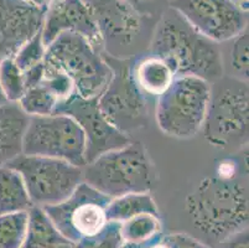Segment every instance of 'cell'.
<instances>
[{
	"label": "cell",
	"mask_w": 249,
	"mask_h": 248,
	"mask_svg": "<svg viewBox=\"0 0 249 248\" xmlns=\"http://www.w3.org/2000/svg\"><path fill=\"white\" fill-rule=\"evenodd\" d=\"M148 54L166 61L176 77L195 76L213 83L225 72L216 42L195 31L171 8L156 24L149 41Z\"/></svg>",
	"instance_id": "obj_1"
},
{
	"label": "cell",
	"mask_w": 249,
	"mask_h": 248,
	"mask_svg": "<svg viewBox=\"0 0 249 248\" xmlns=\"http://www.w3.org/2000/svg\"><path fill=\"white\" fill-rule=\"evenodd\" d=\"M186 211L195 229L216 243L248 229L247 177H206L186 197Z\"/></svg>",
	"instance_id": "obj_2"
},
{
	"label": "cell",
	"mask_w": 249,
	"mask_h": 248,
	"mask_svg": "<svg viewBox=\"0 0 249 248\" xmlns=\"http://www.w3.org/2000/svg\"><path fill=\"white\" fill-rule=\"evenodd\" d=\"M155 179V168L145 147L133 140L82 167V180L110 199L149 192Z\"/></svg>",
	"instance_id": "obj_3"
},
{
	"label": "cell",
	"mask_w": 249,
	"mask_h": 248,
	"mask_svg": "<svg viewBox=\"0 0 249 248\" xmlns=\"http://www.w3.org/2000/svg\"><path fill=\"white\" fill-rule=\"evenodd\" d=\"M46 71L66 75L82 98H98L112 78V70L103 54L78 34L62 33L46 47Z\"/></svg>",
	"instance_id": "obj_4"
},
{
	"label": "cell",
	"mask_w": 249,
	"mask_h": 248,
	"mask_svg": "<svg viewBox=\"0 0 249 248\" xmlns=\"http://www.w3.org/2000/svg\"><path fill=\"white\" fill-rule=\"evenodd\" d=\"M211 83V98L201 131L208 143L223 150H239L248 144V82L235 77Z\"/></svg>",
	"instance_id": "obj_5"
},
{
	"label": "cell",
	"mask_w": 249,
	"mask_h": 248,
	"mask_svg": "<svg viewBox=\"0 0 249 248\" xmlns=\"http://www.w3.org/2000/svg\"><path fill=\"white\" fill-rule=\"evenodd\" d=\"M211 98V83L195 76L176 77L156 98L155 118L162 133L189 139L202 129Z\"/></svg>",
	"instance_id": "obj_6"
},
{
	"label": "cell",
	"mask_w": 249,
	"mask_h": 248,
	"mask_svg": "<svg viewBox=\"0 0 249 248\" xmlns=\"http://www.w3.org/2000/svg\"><path fill=\"white\" fill-rule=\"evenodd\" d=\"M112 70V78L98 97V107L110 124L130 134L149 124V99L138 87L133 76L134 58L121 60L103 54Z\"/></svg>",
	"instance_id": "obj_7"
},
{
	"label": "cell",
	"mask_w": 249,
	"mask_h": 248,
	"mask_svg": "<svg viewBox=\"0 0 249 248\" xmlns=\"http://www.w3.org/2000/svg\"><path fill=\"white\" fill-rule=\"evenodd\" d=\"M21 175L34 206L45 208L66 200L82 183V168L69 161L20 154L6 164Z\"/></svg>",
	"instance_id": "obj_8"
},
{
	"label": "cell",
	"mask_w": 249,
	"mask_h": 248,
	"mask_svg": "<svg viewBox=\"0 0 249 248\" xmlns=\"http://www.w3.org/2000/svg\"><path fill=\"white\" fill-rule=\"evenodd\" d=\"M22 154L60 159L82 168L86 165L85 134L66 114L30 117L22 138Z\"/></svg>",
	"instance_id": "obj_9"
},
{
	"label": "cell",
	"mask_w": 249,
	"mask_h": 248,
	"mask_svg": "<svg viewBox=\"0 0 249 248\" xmlns=\"http://www.w3.org/2000/svg\"><path fill=\"white\" fill-rule=\"evenodd\" d=\"M92 9L103 54L128 60L138 57L145 27L144 17L124 0H86ZM142 56V55H140Z\"/></svg>",
	"instance_id": "obj_10"
},
{
	"label": "cell",
	"mask_w": 249,
	"mask_h": 248,
	"mask_svg": "<svg viewBox=\"0 0 249 248\" xmlns=\"http://www.w3.org/2000/svg\"><path fill=\"white\" fill-rule=\"evenodd\" d=\"M110 200L82 181L66 200L42 209L61 235L74 245L103 229L108 222L106 210Z\"/></svg>",
	"instance_id": "obj_11"
},
{
	"label": "cell",
	"mask_w": 249,
	"mask_h": 248,
	"mask_svg": "<svg viewBox=\"0 0 249 248\" xmlns=\"http://www.w3.org/2000/svg\"><path fill=\"white\" fill-rule=\"evenodd\" d=\"M170 8L216 44L233 40L248 29V13L232 0H171Z\"/></svg>",
	"instance_id": "obj_12"
},
{
	"label": "cell",
	"mask_w": 249,
	"mask_h": 248,
	"mask_svg": "<svg viewBox=\"0 0 249 248\" xmlns=\"http://www.w3.org/2000/svg\"><path fill=\"white\" fill-rule=\"evenodd\" d=\"M98 98H82L74 93L69 99L61 102L55 114H66L73 118L81 127L86 138V164L112 150L121 149L132 142L101 112Z\"/></svg>",
	"instance_id": "obj_13"
},
{
	"label": "cell",
	"mask_w": 249,
	"mask_h": 248,
	"mask_svg": "<svg viewBox=\"0 0 249 248\" xmlns=\"http://www.w3.org/2000/svg\"><path fill=\"white\" fill-rule=\"evenodd\" d=\"M62 33H73L87 38L103 54V44L92 9L86 0H52L45 13L42 42L49 46Z\"/></svg>",
	"instance_id": "obj_14"
},
{
	"label": "cell",
	"mask_w": 249,
	"mask_h": 248,
	"mask_svg": "<svg viewBox=\"0 0 249 248\" xmlns=\"http://www.w3.org/2000/svg\"><path fill=\"white\" fill-rule=\"evenodd\" d=\"M45 13L22 0H0V61L13 57L41 30Z\"/></svg>",
	"instance_id": "obj_15"
},
{
	"label": "cell",
	"mask_w": 249,
	"mask_h": 248,
	"mask_svg": "<svg viewBox=\"0 0 249 248\" xmlns=\"http://www.w3.org/2000/svg\"><path fill=\"white\" fill-rule=\"evenodd\" d=\"M133 76L138 87L149 101H156L176 78L175 72L166 61L150 54L135 57Z\"/></svg>",
	"instance_id": "obj_16"
},
{
	"label": "cell",
	"mask_w": 249,
	"mask_h": 248,
	"mask_svg": "<svg viewBox=\"0 0 249 248\" xmlns=\"http://www.w3.org/2000/svg\"><path fill=\"white\" fill-rule=\"evenodd\" d=\"M29 118L19 103L6 102L0 106V167L22 154V138Z\"/></svg>",
	"instance_id": "obj_17"
},
{
	"label": "cell",
	"mask_w": 249,
	"mask_h": 248,
	"mask_svg": "<svg viewBox=\"0 0 249 248\" xmlns=\"http://www.w3.org/2000/svg\"><path fill=\"white\" fill-rule=\"evenodd\" d=\"M121 248H142L161 241L162 227L158 215L142 213L121 222Z\"/></svg>",
	"instance_id": "obj_18"
},
{
	"label": "cell",
	"mask_w": 249,
	"mask_h": 248,
	"mask_svg": "<svg viewBox=\"0 0 249 248\" xmlns=\"http://www.w3.org/2000/svg\"><path fill=\"white\" fill-rule=\"evenodd\" d=\"M71 243L61 235L42 208L33 206L28 211V227L21 248H47Z\"/></svg>",
	"instance_id": "obj_19"
},
{
	"label": "cell",
	"mask_w": 249,
	"mask_h": 248,
	"mask_svg": "<svg viewBox=\"0 0 249 248\" xmlns=\"http://www.w3.org/2000/svg\"><path fill=\"white\" fill-rule=\"evenodd\" d=\"M33 206L21 175L6 165L0 167V215L29 211Z\"/></svg>",
	"instance_id": "obj_20"
},
{
	"label": "cell",
	"mask_w": 249,
	"mask_h": 248,
	"mask_svg": "<svg viewBox=\"0 0 249 248\" xmlns=\"http://www.w3.org/2000/svg\"><path fill=\"white\" fill-rule=\"evenodd\" d=\"M142 213L159 216L158 206L149 192H135L114 197L106 210L108 222H124Z\"/></svg>",
	"instance_id": "obj_21"
},
{
	"label": "cell",
	"mask_w": 249,
	"mask_h": 248,
	"mask_svg": "<svg viewBox=\"0 0 249 248\" xmlns=\"http://www.w3.org/2000/svg\"><path fill=\"white\" fill-rule=\"evenodd\" d=\"M18 103L29 117L55 114L58 106L57 98L41 83L26 91Z\"/></svg>",
	"instance_id": "obj_22"
},
{
	"label": "cell",
	"mask_w": 249,
	"mask_h": 248,
	"mask_svg": "<svg viewBox=\"0 0 249 248\" xmlns=\"http://www.w3.org/2000/svg\"><path fill=\"white\" fill-rule=\"evenodd\" d=\"M28 227V211L0 215V248H21Z\"/></svg>",
	"instance_id": "obj_23"
},
{
	"label": "cell",
	"mask_w": 249,
	"mask_h": 248,
	"mask_svg": "<svg viewBox=\"0 0 249 248\" xmlns=\"http://www.w3.org/2000/svg\"><path fill=\"white\" fill-rule=\"evenodd\" d=\"M0 87L11 103H18L26 92L22 71L11 57L0 61Z\"/></svg>",
	"instance_id": "obj_24"
},
{
	"label": "cell",
	"mask_w": 249,
	"mask_h": 248,
	"mask_svg": "<svg viewBox=\"0 0 249 248\" xmlns=\"http://www.w3.org/2000/svg\"><path fill=\"white\" fill-rule=\"evenodd\" d=\"M45 52L46 47L42 42L41 30H40L30 40L26 41L11 58L21 71H25L37 63H41L44 61Z\"/></svg>",
	"instance_id": "obj_25"
},
{
	"label": "cell",
	"mask_w": 249,
	"mask_h": 248,
	"mask_svg": "<svg viewBox=\"0 0 249 248\" xmlns=\"http://www.w3.org/2000/svg\"><path fill=\"white\" fill-rule=\"evenodd\" d=\"M121 222H107L101 232L74 243L73 248H121Z\"/></svg>",
	"instance_id": "obj_26"
},
{
	"label": "cell",
	"mask_w": 249,
	"mask_h": 248,
	"mask_svg": "<svg viewBox=\"0 0 249 248\" xmlns=\"http://www.w3.org/2000/svg\"><path fill=\"white\" fill-rule=\"evenodd\" d=\"M248 29L233 38L231 51V67L235 78L248 82Z\"/></svg>",
	"instance_id": "obj_27"
},
{
	"label": "cell",
	"mask_w": 249,
	"mask_h": 248,
	"mask_svg": "<svg viewBox=\"0 0 249 248\" xmlns=\"http://www.w3.org/2000/svg\"><path fill=\"white\" fill-rule=\"evenodd\" d=\"M41 85L55 95L58 101V104L69 99L71 95L76 93L71 79L65 74L58 71H46L45 70V76Z\"/></svg>",
	"instance_id": "obj_28"
},
{
	"label": "cell",
	"mask_w": 249,
	"mask_h": 248,
	"mask_svg": "<svg viewBox=\"0 0 249 248\" xmlns=\"http://www.w3.org/2000/svg\"><path fill=\"white\" fill-rule=\"evenodd\" d=\"M162 242L169 248H210L197 238L192 237L187 233H182V232L162 236Z\"/></svg>",
	"instance_id": "obj_29"
},
{
	"label": "cell",
	"mask_w": 249,
	"mask_h": 248,
	"mask_svg": "<svg viewBox=\"0 0 249 248\" xmlns=\"http://www.w3.org/2000/svg\"><path fill=\"white\" fill-rule=\"evenodd\" d=\"M249 233L248 229L235 232L227 238L217 243V248H248Z\"/></svg>",
	"instance_id": "obj_30"
},
{
	"label": "cell",
	"mask_w": 249,
	"mask_h": 248,
	"mask_svg": "<svg viewBox=\"0 0 249 248\" xmlns=\"http://www.w3.org/2000/svg\"><path fill=\"white\" fill-rule=\"evenodd\" d=\"M22 75H24V83L26 91L38 86L42 82L45 76L44 61H42L41 63H37V65L33 66V67L22 71Z\"/></svg>",
	"instance_id": "obj_31"
},
{
	"label": "cell",
	"mask_w": 249,
	"mask_h": 248,
	"mask_svg": "<svg viewBox=\"0 0 249 248\" xmlns=\"http://www.w3.org/2000/svg\"><path fill=\"white\" fill-rule=\"evenodd\" d=\"M124 1L133 6L138 13H140L144 17H150V15H153L151 6L156 0H124Z\"/></svg>",
	"instance_id": "obj_32"
},
{
	"label": "cell",
	"mask_w": 249,
	"mask_h": 248,
	"mask_svg": "<svg viewBox=\"0 0 249 248\" xmlns=\"http://www.w3.org/2000/svg\"><path fill=\"white\" fill-rule=\"evenodd\" d=\"M25 3H28L29 5H33L37 9H42V10H46L49 4L51 3V0H22Z\"/></svg>",
	"instance_id": "obj_33"
},
{
	"label": "cell",
	"mask_w": 249,
	"mask_h": 248,
	"mask_svg": "<svg viewBox=\"0 0 249 248\" xmlns=\"http://www.w3.org/2000/svg\"><path fill=\"white\" fill-rule=\"evenodd\" d=\"M232 1L235 4V5L238 6V8H241L242 10L246 11V13H248L249 0H232Z\"/></svg>",
	"instance_id": "obj_34"
},
{
	"label": "cell",
	"mask_w": 249,
	"mask_h": 248,
	"mask_svg": "<svg viewBox=\"0 0 249 248\" xmlns=\"http://www.w3.org/2000/svg\"><path fill=\"white\" fill-rule=\"evenodd\" d=\"M142 248H169V247H167V246L162 242V238H161V241H160V242L154 243V245L146 246V247H142Z\"/></svg>",
	"instance_id": "obj_35"
},
{
	"label": "cell",
	"mask_w": 249,
	"mask_h": 248,
	"mask_svg": "<svg viewBox=\"0 0 249 248\" xmlns=\"http://www.w3.org/2000/svg\"><path fill=\"white\" fill-rule=\"evenodd\" d=\"M47 248H73L72 243H65V245H58V246H51Z\"/></svg>",
	"instance_id": "obj_36"
},
{
	"label": "cell",
	"mask_w": 249,
	"mask_h": 248,
	"mask_svg": "<svg viewBox=\"0 0 249 248\" xmlns=\"http://www.w3.org/2000/svg\"><path fill=\"white\" fill-rule=\"evenodd\" d=\"M6 98H5V95H4V93H3V91H1V87H0V106H1V104H4V103H6Z\"/></svg>",
	"instance_id": "obj_37"
},
{
	"label": "cell",
	"mask_w": 249,
	"mask_h": 248,
	"mask_svg": "<svg viewBox=\"0 0 249 248\" xmlns=\"http://www.w3.org/2000/svg\"><path fill=\"white\" fill-rule=\"evenodd\" d=\"M51 1H52V0H51Z\"/></svg>",
	"instance_id": "obj_38"
}]
</instances>
